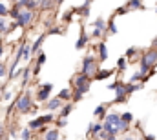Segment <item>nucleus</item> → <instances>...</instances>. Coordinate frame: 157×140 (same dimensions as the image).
Here are the masks:
<instances>
[{"mask_svg": "<svg viewBox=\"0 0 157 140\" xmlns=\"http://www.w3.org/2000/svg\"><path fill=\"white\" fill-rule=\"evenodd\" d=\"M55 7V2L53 0H39V9L40 11H49Z\"/></svg>", "mask_w": 157, "mask_h": 140, "instance_id": "nucleus-23", "label": "nucleus"}, {"mask_svg": "<svg viewBox=\"0 0 157 140\" xmlns=\"http://www.w3.org/2000/svg\"><path fill=\"white\" fill-rule=\"evenodd\" d=\"M95 47H97V55H99V60H101V62H104V60L108 58V47H106V44H104V42H99Z\"/></svg>", "mask_w": 157, "mask_h": 140, "instance_id": "nucleus-10", "label": "nucleus"}, {"mask_svg": "<svg viewBox=\"0 0 157 140\" xmlns=\"http://www.w3.org/2000/svg\"><path fill=\"white\" fill-rule=\"evenodd\" d=\"M15 22H17V26L22 28V29L29 28V26L35 22V11H31V9H20V15H18V18H17Z\"/></svg>", "mask_w": 157, "mask_h": 140, "instance_id": "nucleus-4", "label": "nucleus"}, {"mask_svg": "<svg viewBox=\"0 0 157 140\" xmlns=\"http://www.w3.org/2000/svg\"><path fill=\"white\" fill-rule=\"evenodd\" d=\"M126 7H128V11H135V9H144V4L141 0H128Z\"/></svg>", "mask_w": 157, "mask_h": 140, "instance_id": "nucleus-17", "label": "nucleus"}, {"mask_svg": "<svg viewBox=\"0 0 157 140\" xmlns=\"http://www.w3.org/2000/svg\"><path fill=\"white\" fill-rule=\"evenodd\" d=\"M53 2H55V6H60V4H62L64 0H53Z\"/></svg>", "mask_w": 157, "mask_h": 140, "instance_id": "nucleus-49", "label": "nucleus"}, {"mask_svg": "<svg viewBox=\"0 0 157 140\" xmlns=\"http://www.w3.org/2000/svg\"><path fill=\"white\" fill-rule=\"evenodd\" d=\"M121 120H122L124 124L132 126V122H133V115H132V113H121Z\"/></svg>", "mask_w": 157, "mask_h": 140, "instance_id": "nucleus-30", "label": "nucleus"}, {"mask_svg": "<svg viewBox=\"0 0 157 140\" xmlns=\"http://www.w3.org/2000/svg\"><path fill=\"white\" fill-rule=\"evenodd\" d=\"M143 78H144V76H143V73H141V71H135V73L130 76V82L137 84V82H143Z\"/></svg>", "mask_w": 157, "mask_h": 140, "instance_id": "nucleus-31", "label": "nucleus"}, {"mask_svg": "<svg viewBox=\"0 0 157 140\" xmlns=\"http://www.w3.org/2000/svg\"><path fill=\"white\" fill-rule=\"evenodd\" d=\"M13 2H17V0H13Z\"/></svg>", "mask_w": 157, "mask_h": 140, "instance_id": "nucleus-51", "label": "nucleus"}, {"mask_svg": "<svg viewBox=\"0 0 157 140\" xmlns=\"http://www.w3.org/2000/svg\"><path fill=\"white\" fill-rule=\"evenodd\" d=\"M88 40H90V36L86 35V33H80V36H78V40H77V44H75V47H77V49H82V47L88 44Z\"/></svg>", "mask_w": 157, "mask_h": 140, "instance_id": "nucleus-25", "label": "nucleus"}, {"mask_svg": "<svg viewBox=\"0 0 157 140\" xmlns=\"http://www.w3.org/2000/svg\"><path fill=\"white\" fill-rule=\"evenodd\" d=\"M97 58L93 57V55H88V57H84L82 58V68H80V73H84L86 76H90V78H93V75L97 73Z\"/></svg>", "mask_w": 157, "mask_h": 140, "instance_id": "nucleus-3", "label": "nucleus"}, {"mask_svg": "<svg viewBox=\"0 0 157 140\" xmlns=\"http://www.w3.org/2000/svg\"><path fill=\"white\" fill-rule=\"evenodd\" d=\"M2 57H4V44L0 42V58H2Z\"/></svg>", "mask_w": 157, "mask_h": 140, "instance_id": "nucleus-48", "label": "nucleus"}, {"mask_svg": "<svg viewBox=\"0 0 157 140\" xmlns=\"http://www.w3.org/2000/svg\"><path fill=\"white\" fill-rule=\"evenodd\" d=\"M31 135H33V131H31L29 127H26V129L20 131V138L22 140H31Z\"/></svg>", "mask_w": 157, "mask_h": 140, "instance_id": "nucleus-33", "label": "nucleus"}, {"mask_svg": "<svg viewBox=\"0 0 157 140\" xmlns=\"http://www.w3.org/2000/svg\"><path fill=\"white\" fill-rule=\"evenodd\" d=\"M33 78V73H31V66H26L22 71V87H26L29 84V80Z\"/></svg>", "mask_w": 157, "mask_h": 140, "instance_id": "nucleus-13", "label": "nucleus"}, {"mask_svg": "<svg viewBox=\"0 0 157 140\" xmlns=\"http://www.w3.org/2000/svg\"><path fill=\"white\" fill-rule=\"evenodd\" d=\"M143 140H155V135H143Z\"/></svg>", "mask_w": 157, "mask_h": 140, "instance_id": "nucleus-44", "label": "nucleus"}, {"mask_svg": "<svg viewBox=\"0 0 157 140\" xmlns=\"http://www.w3.org/2000/svg\"><path fill=\"white\" fill-rule=\"evenodd\" d=\"M2 91H4V89H2V87H0V102H2Z\"/></svg>", "mask_w": 157, "mask_h": 140, "instance_id": "nucleus-50", "label": "nucleus"}, {"mask_svg": "<svg viewBox=\"0 0 157 140\" xmlns=\"http://www.w3.org/2000/svg\"><path fill=\"white\" fill-rule=\"evenodd\" d=\"M46 35H62V29L60 28H49Z\"/></svg>", "mask_w": 157, "mask_h": 140, "instance_id": "nucleus-38", "label": "nucleus"}, {"mask_svg": "<svg viewBox=\"0 0 157 140\" xmlns=\"http://www.w3.org/2000/svg\"><path fill=\"white\" fill-rule=\"evenodd\" d=\"M46 64V53H42V51H39L37 53V60H35V66H39V68H42Z\"/></svg>", "mask_w": 157, "mask_h": 140, "instance_id": "nucleus-27", "label": "nucleus"}, {"mask_svg": "<svg viewBox=\"0 0 157 140\" xmlns=\"http://www.w3.org/2000/svg\"><path fill=\"white\" fill-rule=\"evenodd\" d=\"M66 126H68V120H66V118H59V122H57V129L66 127Z\"/></svg>", "mask_w": 157, "mask_h": 140, "instance_id": "nucleus-41", "label": "nucleus"}, {"mask_svg": "<svg viewBox=\"0 0 157 140\" xmlns=\"http://www.w3.org/2000/svg\"><path fill=\"white\" fill-rule=\"evenodd\" d=\"M6 76H7V64L0 60V80L6 78Z\"/></svg>", "mask_w": 157, "mask_h": 140, "instance_id": "nucleus-34", "label": "nucleus"}, {"mask_svg": "<svg viewBox=\"0 0 157 140\" xmlns=\"http://www.w3.org/2000/svg\"><path fill=\"white\" fill-rule=\"evenodd\" d=\"M141 62H144L148 68H155L157 66V49H148L141 57Z\"/></svg>", "mask_w": 157, "mask_h": 140, "instance_id": "nucleus-7", "label": "nucleus"}, {"mask_svg": "<svg viewBox=\"0 0 157 140\" xmlns=\"http://www.w3.org/2000/svg\"><path fill=\"white\" fill-rule=\"evenodd\" d=\"M155 11H157V9H155Z\"/></svg>", "mask_w": 157, "mask_h": 140, "instance_id": "nucleus-52", "label": "nucleus"}, {"mask_svg": "<svg viewBox=\"0 0 157 140\" xmlns=\"http://www.w3.org/2000/svg\"><path fill=\"white\" fill-rule=\"evenodd\" d=\"M71 111H73V102H64V105L59 109V115H60V118H66Z\"/></svg>", "mask_w": 157, "mask_h": 140, "instance_id": "nucleus-15", "label": "nucleus"}, {"mask_svg": "<svg viewBox=\"0 0 157 140\" xmlns=\"http://www.w3.org/2000/svg\"><path fill=\"white\" fill-rule=\"evenodd\" d=\"M126 68H128V60H126V57L119 58L117 60V71H124Z\"/></svg>", "mask_w": 157, "mask_h": 140, "instance_id": "nucleus-32", "label": "nucleus"}, {"mask_svg": "<svg viewBox=\"0 0 157 140\" xmlns=\"http://www.w3.org/2000/svg\"><path fill=\"white\" fill-rule=\"evenodd\" d=\"M46 36H48L46 33H42L40 36H37V40H35V42L31 44V55H37V53L40 51V47H42V44H44Z\"/></svg>", "mask_w": 157, "mask_h": 140, "instance_id": "nucleus-11", "label": "nucleus"}, {"mask_svg": "<svg viewBox=\"0 0 157 140\" xmlns=\"http://www.w3.org/2000/svg\"><path fill=\"white\" fill-rule=\"evenodd\" d=\"M128 13V7L126 6H122V7H117L115 9V15H126Z\"/></svg>", "mask_w": 157, "mask_h": 140, "instance_id": "nucleus-42", "label": "nucleus"}, {"mask_svg": "<svg viewBox=\"0 0 157 140\" xmlns=\"http://www.w3.org/2000/svg\"><path fill=\"white\" fill-rule=\"evenodd\" d=\"M106 109H108V104H101L95 107V111H93V116H97V118H104L106 116Z\"/></svg>", "mask_w": 157, "mask_h": 140, "instance_id": "nucleus-20", "label": "nucleus"}, {"mask_svg": "<svg viewBox=\"0 0 157 140\" xmlns=\"http://www.w3.org/2000/svg\"><path fill=\"white\" fill-rule=\"evenodd\" d=\"M7 13H9V7H7V4L0 2V17H7Z\"/></svg>", "mask_w": 157, "mask_h": 140, "instance_id": "nucleus-36", "label": "nucleus"}, {"mask_svg": "<svg viewBox=\"0 0 157 140\" xmlns=\"http://www.w3.org/2000/svg\"><path fill=\"white\" fill-rule=\"evenodd\" d=\"M93 28H97V29H102V31L106 33V20H104V18H97V20L93 22Z\"/></svg>", "mask_w": 157, "mask_h": 140, "instance_id": "nucleus-28", "label": "nucleus"}, {"mask_svg": "<svg viewBox=\"0 0 157 140\" xmlns=\"http://www.w3.org/2000/svg\"><path fill=\"white\" fill-rule=\"evenodd\" d=\"M122 140H137V138H135L133 135H126V137H124V138H122Z\"/></svg>", "mask_w": 157, "mask_h": 140, "instance_id": "nucleus-47", "label": "nucleus"}, {"mask_svg": "<svg viewBox=\"0 0 157 140\" xmlns=\"http://www.w3.org/2000/svg\"><path fill=\"white\" fill-rule=\"evenodd\" d=\"M9 20H7V17H0V33L2 35H6V33H11V29H9Z\"/></svg>", "mask_w": 157, "mask_h": 140, "instance_id": "nucleus-22", "label": "nucleus"}, {"mask_svg": "<svg viewBox=\"0 0 157 140\" xmlns=\"http://www.w3.org/2000/svg\"><path fill=\"white\" fill-rule=\"evenodd\" d=\"M18 15H20V7H18L17 4H13V7H9V13H7V17H11L13 20H17V18H18Z\"/></svg>", "mask_w": 157, "mask_h": 140, "instance_id": "nucleus-26", "label": "nucleus"}, {"mask_svg": "<svg viewBox=\"0 0 157 140\" xmlns=\"http://www.w3.org/2000/svg\"><path fill=\"white\" fill-rule=\"evenodd\" d=\"M139 87H141V84H133V82H128V84H126V93H128V95H132V93H135Z\"/></svg>", "mask_w": 157, "mask_h": 140, "instance_id": "nucleus-29", "label": "nucleus"}, {"mask_svg": "<svg viewBox=\"0 0 157 140\" xmlns=\"http://www.w3.org/2000/svg\"><path fill=\"white\" fill-rule=\"evenodd\" d=\"M102 120H104L102 122V129L108 135H121V133L130 131V126L121 120V115L119 113H108Z\"/></svg>", "mask_w": 157, "mask_h": 140, "instance_id": "nucleus-1", "label": "nucleus"}, {"mask_svg": "<svg viewBox=\"0 0 157 140\" xmlns=\"http://www.w3.org/2000/svg\"><path fill=\"white\" fill-rule=\"evenodd\" d=\"M31 105H33V91H31V89L24 91V93L18 95L17 100H15V109H17L20 115H28L29 109H31Z\"/></svg>", "mask_w": 157, "mask_h": 140, "instance_id": "nucleus-2", "label": "nucleus"}, {"mask_svg": "<svg viewBox=\"0 0 157 140\" xmlns=\"http://www.w3.org/2000/svg\"><path fill=\"white\" fill-rule=\"evenodd\" d=\"M51 91H53V84H42L39 89H37V93H35V100L37 102H48L49 98H51Z\"/></svg>", "mask_w": 157, "mask_h": 140, "instance_id": "nucleus-6", "label": "nucleus"}, {"mask_svg": "<svg viewBox=\"0 0 157 140\" xmlns=\"http://www.w3.org/2000/svg\"><path fill=\"white\" fill-rule=\"evenodd\" d=\"M62 102H71V97H73V91L71 89H60L59 95H57Z\"/></svg>", "mask_w": 157, "mask_h": 140, "instance_id": "nucleus-16", "label": "nucleus"}, {"mask_svg": "<svg viewBox=\"0 0 157 140\" xmlns=\"http://www.w3.org/2000/svg\"><path fill=\"white\" fill-rule=\"evenodd\" d=\"M112 75H113V69H97V73L93 75V78L95 80H106Z\"/></svg>", "mask_w": 157, "mask_h": 140, "instance_id": "nucleus-14", "label": "nucleus"}, {"mask_svg": "<svg viewBox=\"0 0 157 140\" xmlns=\"http://www.w3.org/2000/svg\"><path fill=\"white\" fill-rule=\"evenodd\" d=\"M115 18V17H113ZM113 18H110L108 22H106V35H117L119 33V29H117V26H115V20Z\"/></svg>", "mask_w": 157, "mask_h": 140, "instance_id": "nucleus-18", "label": "nucleus"}, {"mask_svg": "<svg viewBox=\"0 0 157 140\" xmlns=\"http://www.w3.org/2000/svg\"><path fill=\"white\" fill-rule=\"evenodd\" d=\"M4 133H6V129H4V126H0V140L4 138Z\"/></svg>", "mask_w": 157, "mask_h": 140, "instance_id": "nucleus-45", "label": "nucleus"}, {"mask_svg": "<svg viewBox=\"0 0 157 140\" xmlns=\"http://www.w3.org/2000/svg\"><path fill=\"white\" fill-rule=\"evenodd\" d=\"M44 104H46L44 107L48 109V113H53V111H59V109L64 105V102H62L59 97H51V98H49L48 102H44Z\"/></svg>", "mask_w": 157, "mask_h": 140, "instance_id": "nucleus-8", "label": "nucleus"}, {"mask_svg": "<svg viewBox=\"0 0 157 140\" xmlns=\"http://www.w3.org/2000/svg\"><path fill=\"white\" fill-rule=\"evenodd\" d=\"M42 126H44V124H42V118H40V116L33 118V120H29V124H28V127H29L31 131H39Z\"/></svg>", "mask_w": 157, "mask_h": 140, "instance_id": "nucleus-24", "label": "nucleus"}, {"mask_svg": "<svg viewBox=\"0 0 157 140\" xmlns=\"http://www.w3.org/2000/svg\"><path fill=\"white\" fill-rule=\"evenodd\" d=\"M102 35H104V31H102V29H97V28H93V33H91V36H93V38H101Z\"/></svg>", "mask_w": 157, "mask_h": 140, "instance_id": "nucleus-40", "label": "nucleus"}, {"mask_svg": "<svg viewBox=\"0 0 157 140\" xmlns=\"http://www.w3.org/2000/svg\"><path fill=\"white\" fill-rule=\"evenodd\" d=\"M106 140H119V138H117V135H108Z\"/></svg>", "mask_w": 157, "mask_h": 140, "instance_id": "nucleus-46", "label": "nucleus"}, {"mask_svg": "<svg viewBox=\"0 0 157 140\" xmlns=\"http://www.w3.org/2000/svg\"><path fill=\"white\" fill-rule=\"evenodd\" d=\"M75 11H78L82 17H88V15H90V6H86V4H84L82 7H78V9H75Z\"/></svg>", "mask_w": 157, "mask_h": 140, "instance_id": "nucleus-37", "label": "nucleus"}, {"mask_svg": "<svg viewBox=\"0 0 157 140\" xmlns=\"http://www.w3.org/2000/svg\"><path fill=\"white\" fill-rule=\"evenodd\" d=\"M90 76H86L84 73H78V75H75V78H73V86L75 87H84V86H90Z\"/></svg>", "mask_w": 157, "mask_h": 140, "instance_id": "nucleus-9", "label": "nucleus"}, {"mask_svg": "<svg viewBox=\"0 0 157 140\" xmlns=\"http://www.w3.org/2000/svg\"><path fill=\"white\" fill-rule=\"evenodd\" d=\"M44 140H60L59 129H57V127H55V129H48V131L44 133Z\"/></svg>", "mask_w": 157, "mask_h": 140, "instance_id": "nucleus-19", "label": "nucleus"}, {"mask_svg": "<svg viewBox=\"0 0 157 140\" xmlns=\"http://www.w3.org/2000/svg\"><path fill=\"white\" fill-rule=\"evenodd\" d=\"M137 55V49L135 47H128L126 49V58H132V57H135Z\"/></svg>", "mask_w": 157, "mask_h": 140, "instance_id": "nucleus-39", "label": "nucleus"}, {"mask_svg": "<svg viewBox=\"0 0 157 140\" xmlns=\"http://www.w3.org/2000/svg\"><path fill=\"white\" fill-rule=\"evenodd\" d=\"M102 131V124L101 122H91L90 124V127H88V135H97V133H101Z\"/></svg>", "mask_w": 157, "mask_h": 140, "instance_id": "nucleus-21", "label": "nucleus"}, {"mask_svg": "<svg viewBox=\"0 0 157 140\" xmlns=\"http://www.w3.org/2000/svg\"><path fill=\"white\" fill-rule=\"evenodd\" d=\"M11 98H13V93H11L9 89H4V91H2V100H6V102H9Z\"/></svg>", "mask_w": 157, "mask_h": 140, "instance_id": "nucleus-35", "label": "nucleus"}, {"mask_svg": "<svg viewBox=\"0 0 157 140\" xmlns=\"http://www.w3.org/2000/svg\"><path fill=\"white\" fill-rule=\"evenodd\" d=\"M73 13H75V9H70V11L64 15V22H70V20H71V17H73Z\"/></svg>", "mask_w": 157, "mask_h": 140, "instance_id": "nucleus-43", "label": "nucleus"}, {"mask_svg": "<svg viewBox=\"0 0 157 140\" xmlns=\"http://www.w3.org/2000/svg\"><path fill=\"white\" fill-rule=\"evenodd\" d=\"M110 89H115V98H113V104H124L126 98H128V93H126V84L124 82H113L110 84Z\"/></svg>", "mask_w": 157, "mask_h": 140, "instance_id": "nucleus-5", "label": "nucleus"}, {"mask_svg": "<svg viewBox=\"0 0 157 140\" xmlns=\"http://www.w3.org/2000/svg\"><path fill=\"white\" fill-rule=\"evenodd\" d=\"M31 44H28V42H22V60L24 62H29L31 60Z\"/></svg>", "mask_w": 157, "mask_h": 140, "instance_id": "nucleus-12", "label": "nucleus"}]
</instances>
